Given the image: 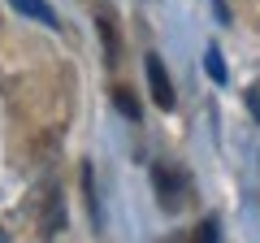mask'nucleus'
I'll return each instance as SVG.
<instances>
[{
    "label": "nucleus",
    "mask_w": 260,
    "mask_h": 243,
    "mask_svg": "<svg viewBox=\"0 0 260 243\" xmlns=\"http://www.w3.org/2000/svg\"><path fill=\"white\" fill-rule=\"evenodd\" d=\"M143 70H148V87H152L156 109H174V83H169V74H165V61H160L156 52H148L143 56Z\"/></svg>",
    "instance_id": "nucleus-2"
},
{
    "label": "nucleus",
    "mask_w": 260,
    "mask_h": 243,
    "mask_svg": "<svg viewBox=\"0 0 260 243\" xmlns=\"http://www.w3.org/2000/svg\"><path fill=\"white\" fill-rule=\"evenodd\" d=\"M247 104H251V113H256V122H260V87H251V92H247Z\"/></svg>",
    "instance_id": "nucleus-9"
},
{
    "label": "nucleus",
    "mask_w": 260,
    "mask_h": 243,
    "mask_svg": "<svg viewBox=\"0 0 260 243\" xmlns=\"http://www.w3.org/2000/svg\"><path fill=\"white\" fill-rule=\"evenodd\" d=\"M13 9L22 13V18H30V22H39V26H61V18H56L52 13V5H48V0H9Z\"/></svg>",
    "instance_id": "nucleus-4"
},
{
    "label": "nucleus",
    "mask_w": 260,
    "mask_h": 243,
    "mask_svg": "<svg viewBox=\"0 0 260 243\" xmlns=\"http://www.w3.org/2000/svg\"><path fill=\"white\" fill-rule=\"evenodd\" d=\"M95 26H100L104 61H109V66H117V61H121V35H117V22H113V13H109V9H100V13H95Z\"/></svg>",
    "instance_id": "nucleus-3"
},
{
    "label": "nucleus",
    "mask_w": 260,
    "mask_h": 243,
    "mask_svg": "<svg viewBox=\"0 0 260 243\" xmlns=\"http://www.w3.org/2000/svg\"><path fill=\"white\" fill-rule=\"evenodd\" d=\"M152 187H156V204L165 208V213H178V208L186 204V178L178 174V169L156 165L152 169Z\"/></svg>",
    "instance_id": "nucleus-1"
},
{
    "label": "nucleus",
    "mask_w": 260,
    "mask_h": 243,
    "mask_svg": "<svg viewBox=\"0 0 260 243\" xmlns=\"http://www.w3.org/2000/svg\"><path fill=\"white\" fill-rule=\"evenodd\" d=\"M204 70H208L213 83H225V61H221V52H217L213 44H208V52H204Z\"/></svg>",
    "instance_id": "nucleus-6"
},
{
    "label": "nucleus",
    "mask_w": 260,
    "mask_h": 243,
    "mask_svg": "<svg viewBox=\"0 0 260 243\" xmlns=\"http://www.w3.org/2000/svg\"><path fill=\"white\" fill-rule=\"evenodd\" d=\"M83 191H87V208H91V222L100 226V200H95V183H91V165H83Z\"/></svg>",
    "instance_id": "nucleus-7"
},
{
    "label": "nucleus",
    "mask_w": 260,
    "mask_h": 243,
    "mask_svg": "<svg viewBox=\"0 0 260 243\" xmlns=\"http://www.w3.org/2000/svg\"><path fill=\"white\" fill-rule=\"evenodd\" d=\"M113 104H117V109L126 113L130 122H139V117H143V109H139V100L130 96V87H113Z\"/></svg>",
    "instance_id": "nucleus-5"
},
{
    "label": "nucleus",
    "mask_w": 260,
    "mask_h": 243,
    "mask_svg": "<svg viewBox=\"0 0 260 243\" xmlns=\"http://www.w3.org/2000/svg\"><path fill=\"white\" fill-rule=\"evenodd\" d=\"M191 243H217V217H204L200 222V230H195Z\"/></svg>",
    "instance_id": "nucleus-8"
}]
</instances>
